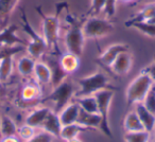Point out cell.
I'll use <instances>...</instances> for the list:
<instances>
[{
    "label": "cell",
    "instance_id": "1",
    "mask_svg": "<svg viewBox=\"0 0 155 142\" xmlns=\"http://www.w3.org/2000/svg\"><path fill=\"white\" fill-rule=\"evenodd\" d=\"M64 3L58 5L56 8V13L54 15H45L38 8L36 10L38 11L39 15L41 16V31L46 41L48 49L52 51H58V40L61 36V21H60V14L64 9Z\"/></svg>",
    "mask_w": 155,
    "mask_h": 142
},
{
    "label": "cell",
    "instance_id": "3",
    "mask_svg": "<svg viewBox=\"0 0 155 142\" xmlns=\"http://www.w3.org/2000/svg\"><path fill=\"white\" fill-rule=\"evenodd\" d=\"M102 89H112L110 80L102 71H96L94 73L79 80L75 97L81 98L86 95H94Z\"/></svg>",
    "mask_w": 155,
    "mask_h": 142
},
{
    "label": "cell",
    "instance_id": "42",
    "mask_svg": "<svg viewBox=\"0 0 155 142\" xmlns=\"http://www.w3.org/2000/svg\"><path fill=\"white\" fill-rule=\"evenodd\" d=\"M153 87H154V88H155V83H154V84H153Z\"/></svg>",
    "mask_w": 155,
    "mask_h": 142
},
{
    "label": "cell",
    "instance_id": "19",
    "mask_svg": "<svg viewBox=\"0 0 155 142\" xmlns=\"http://www.w3.org/2000/svg\"><path fill=\"white\" fill-rule=\"evenodd\" d=\"M77 123L88 129H100L101 117L99 114H88V112L83 111L80 108V114H79Z\"/></svg>",
    "mask_w": 155,
    "mask_h": 142
},
{
    "label": "cell",
    "instance_id": "11",
    "mask_svg": "<svg viewBox=\"0 0 155 142\" xmlns=\"http://www.w3.org/2000/svg\"><path fill=\"white\" fill-rule=\"evenodd\" d=\"M132 65H133V56H132V53L130 52V50H127V51L122 52V53H120L117 56V58L113 63L110 69L115 74L122 76H127L129 73L132 68Z\"/></svg>",
    "mask_w": 155,
    "mask_h": 142
},
{
    "label": "cell",
    "instance_id": "2",
    "mask_svg": "<svg viewBox=\"0 0 155 142\" xmlns=\"http://www.w3.org/2000/svg\"><path fill=\"white\" fill-rule=\"evenodd\" d=\"M78 87L71 81L65 79L63 82L53 87V90L44 99L46 102H52L54 105L53 111L58 114L66 105L71 102L72 98L75 97Z\"/></svg>",
    "mask_w": 155,
    "mask_h": 142
},
{
    "label": "cell",
    "instance_id": "4",
    "mask_svg": "<svg viewBox=\"0 0 155 142\" xmlns=\"http://www.w3.org/2000/svg\"><path fill=\"white\" fill-rule=\"evenodd\" d=\"M21 22L22 29L30 37V41L27 43L26 50L29 56L34 58L35 60H41V58L46 54V51L48 50V47L46 45V41L41 35H39L36 31L33 29L31 24L29 22L27 15L24 10H21Z\"/></svg>",
    "mask_w": 155,
    "mask_h": 142
},
{
    "label": "cell",
    "instance_id": "38",
    "mask_svg": "<svg viewBox=\"0 0 155 142\" xmlns=\"http://www.w3.org/2000/svg\"><path fill=\"white\" fill-rule=\"evenodd\" d=\"M120 1H122V2H125V3H129V2H132V1H134V0H120Z\"/></svg>",
    "mask_w": 155,
    "mask_h": 142
},
{
    "label": "cell",
    "instance_id": "7",
    "mask_svg": "<svg viewBox=\"0 0 155 142\" xmlns=\"http://www.w3.org/2000/svg\"><path fill=\"white\" fill-rule=\"evenodd\" d=\"M82 31L85 38H102L114 31V24L107 18L105 19L98 16H91L82 24Z\"/></svg>",
    "mask_w": 155,
    "mask_h": 142
},
{
    "label": "cell",
    "instance_id": "28",
    "mask_svg": "<svg viewBox=\"0 0 155 142\" xmlns=\"http://www.w3.org/2000/svg\"><path fill=\"white\" fill-rule=\"evenodd\" d=\"M127 27L135 28L136 30L141 32L142 34H144L146 36L155 38V24H149V22H146V21H141V22H134V24H131Z\"/></svg>",
    "mask_w": 155,
    "mask_h": 142
},
{
    "label": "cell",
    "instance_id": "33",
    "mask_svg": "<svg viewBox=\"0 0 155 142\" xmlns=\"http://www.w3.org/2000/svg\"><path fill=\"white\" fill-rule=\"evenodd\" d=\"M116 5H117V0H106V5L104 9V13H105L106 17L112 18L116 14Z\"/></svg>",
    "mask_w": 155,
    "mask_h": 142
},
{
    "label": "cell",
    "instance_id": "27",
    "mask_svg": "<svg viewBox=\"0 0 155 142\" xmlns=\"http://www.w3.org/2000/svg\"><path fill=\"white\" fill-rule=\"evenodd\" d=\"M151 140H152V133H149L147 131L125 133L124 135L125 142H150Z\"/></svg>",
    "mask_w": 155,
    "mask_h": 142
},
{
    "label": "cell",
    "instance_id": "16",
    "mask_svg": "<svg viewBox=\"0 0 155 142\" xmlns=\"http://www.w3.org/2000/svg\"><path fill=\"white\" fill-rule=\"evenodd\" d=\"M33 76L39 85H48L52 81V71L50 66L43 60H36Z\"/></svg>",
    "mask_w": 155,
    "mask_h": 142
},
{
    "label": "cell",
    "instance_id": "13",
    "mask_svg": "<svg viewBox=\"0 0 155 142\" xmlns=\"http://www.w3.org/2000/svg\"><path fill=\"white\" fill-rule=\"evenodd\" d=\"M79 114H80V106L78 105L77 102H70L58 112V118H60L62 125L65 126V125L77 123Z\"/></svg>",
    "mask_w": 155,
    "mask_h": 142
},
{
    "label": "cell",
    "instance_id": "22",
    "mask_svg": "<svg viewBox=\"0 0 155 142\" xmlns=\"http://www.w3.org/2000/svg\"><path fill=\"white\" fill-rule=\"evenodd\" d=\"M123 128H124L125 133L144 131L143 126H142L135 110H132V111H129L127 114L124 120H123Z\"/></svg>",
    "mask_w": 155,
    "mask_h": 142
},
{
    "label": "cell",
    "instance_id": "24",
    "mask_svg": "<svg viewBox=\"0 0 155 142\" xmlns=\"http://www.w3.org/2000/svg\"><path fill=\"white\" fill-rule=\"evenodd\" d=\"M17 125L15 121L10 116L3 115L1 116V126H0V131H1V138L3 137H12V136H17Z\"/></svg>",
    "mask_w": 155,
    "mask_h": 142
},
{
    "label": "cell",
    "instance_id": "35",
    "mask_svg": "<svg viewBox=\"0 0 155 142\" xmlns=\"http://www.w3.org/2000/svg\"><path fill=\"white\" fill-rule=\"evenodd\" d=\"M142 71H144L147 74H149V76H150V78L152 79L153 82L155 83V60L150 65V66H148L144 70H142Z\"/></svg>",
    "mask_w": 155,
    "mask_h": 142
},
{
    "label": "cell",
    "instance_id": "30",
    "mask_svg": "<svg viewBox=\"0 0 155 142\" xmlns=\"http://www.w3.org/2000/svg\"><path fill=\"white\" fill-rule=\"evenodd\" d=\"M106 5V0H91V8L88 10V14L91 16H98L104 12Z\"/></svg>",
    "mask_w": 155,
    "mask_h": 142
},
{
    "label": "cell",
    "instance_id": "43",
    "mask_svg": "<svg viewBox=\"0 0 155 142\" xmlns=\"http://www.w3.org/2000/svg\"><path fill=\"white\" fill-rule=\"evenodd\" d=\"M150 142H154V141H153V140H151V141Z\"/></svg>",
    "mask_w": 155,
    "mask_h": 142
},
{
    "label": "cell",
    "instance_id": "32",
    "mask_svg": "<svg viewBox=\"0 0 155 142\" xmlns=\"http://www.w3.org/2000/svg\"><path fill=\"white\" fill-rule=\"evenodd\" d=\"M53 140H54L53 136H51L50 134L46 133L44 131H41L35 134L31 139L27 140L25 142H53Z\"/></svg>",
    "mask_w": 155,
    "mask_h": 142
},
{
    "label": "cell",
    "instance_id": "39",
    "mask_svg": "<svg viewBox=\"0 0 155 142\" xmlns=\"http://www.w3.org/2000/svg\"><path fill=\"white\" fill-rule=\"evenodd\" d=\"M153 137H154V139H152V140L155 142V128H154V131H153Z\"/></svg>",
    "mask_w": 155,
    "mask_h": 142
},
{
    "label": "cell",
    "instance_id": "37",
    "mask_svg": "<svg viewBox=\"0 0 155 142\" xmlns=\"http://www.w3.org/2000/svg\"><path fill=\"white\" fill-rule=\"evenodd\" d=\"M66 142H83L80 138H74V139H71L69 141H66Z\"/></svg>",
    "mask_w": 155,
    "mask_h": 142
},
{
    "label": "cell",
    "instance_id": "18",
    "mask_svg": "<svg viewBox=\"0 0 155 142\" xmlns=\"http://www.w3.org/2000/svg\"><path fill=\"white\" fill-rule=\"evenodd\" d=\"M58 65H60L61 69L68 76L78 70L80 66V57L67 52V53L61 55L60 60H58Z\"/></svg>",
    "mask_w": 155,
    "mask_h": 142
},
{
    "label": "cell",
    "instance_id": "8",
    "mask_svg": "<svg viewBox=\"0 0 155 142\" xmlns=\"http://www.w3.org/2000/svg\"><path fill=\"white\" fill-rule=\"evenodd\" d=\"M64 45L67 52L80 57L84 51L85 36L82 31V26L72 22L70 28L66 31L64 36Z\"/></svg>",
    "mask_w": 155,
    "mask_h": 142
},
{
    "label": "cell",
    "instance_id": "12",
    "mask_svg": "<svg viewBox=\"0 0 155 142\" xmlns=\"http://www.w3.org/2000/svg\"><path fill=\"white\" fill-rule=\"evenodd\" d=\"M51 110L52 109H50L47 106H41V107L34 108L27 115L26 119H25V124L30 125L34 128H41L44 121L46 120V118Z\"/></svg>",
    "mask_w": 155,
    "mask_h": 142
},
{
    "label": "cell",
    "instance_id": "29",
    "mask_svg": "<svg viewBox=\"0 0 155 142\" xmlns=\"http://www.w3.org/2000/svg\"><path fill=\"white\" fill-rule=\"evenodd\" d=\"M35 134H36V128H34V127L30 126L28 124H24L17 128V137L19 139L24 140V141L31 139Z\"/></svg>",
    "mask_w": 155,
    "mask_h": 142
},
{
    "label": "cell",
    "instance_id": "40",
    "mask_svg": "<svg viewBox=\"0 0 155 142\" xmlns=\"http://www.w3.org/2000/svg\"><path fill=\"white\" fill-rule=\"evenodd\" d=\"M0 126H1V116H0ZM0 139H1V131H0Z\"/></svg>",
    "mask_w": 155,
    "mask_h": 142
},
{
    "label": "cell",
    "instance_id": "36",
    "mask_svg": "<svg viewBox=\"0 0 155 142\" xmlns=\"http://www.w3.org/2000/svg\"><path fill=\"white\" fill-rule=\"evenodd\" d=\"M0 142H20V140L17 136H12V137L1 138V139H0Z\"/></svg>",
    "mask_w": 155,
    "mask_h": 142
},
{
    "label": "cell",
    "instance_id": "14",
    "mask_svg": "<svg viewBox=\"0 0 155 142\" xmlns=\"http://www.w3.org/2000/svg\"><path fill=\"white\" fill-rule=\"evenodd\" d=\"M41 97V85L36 81H31L25 84L20 91V100L26 103L35 102Z\"/></svg>",
    "mask_w": 155,
    "mask_h": 142
},
{
    "label": "cell",
    "instance_id": "41",
    "mask_svg": "<svg viewBox=\"0 0 155 142\" xmlns=\"http://www.w3.org/2000/svg\"><path fill=\"white\" fill-rule=\"evenodd\" d=\"M2 49H3V47L1 45H0V52H1V50H2Z\"/></svg>",
    "mask_w": 155,
    "mask_h": 142
},
{
    "label": "cell",
    "instance_id": "26",
    "mask_svg": "<svg viewBox=\"0 0 155 142\" xmlns=\"http://www.w3.org/2000/svg\"><path fill=\"white\" fill-rule=\"evenodd\" d=\"M19 0H0V22L5 24L18 5Z\"/></svg>",
    "mask_w": 155,
    "mask_h": 142
},
{
    "label": "cell",
    "instance_id": "15",
    "mask_svg": "<svg viewBox=\"0 0 155 142\" xmlns=\"http://www.w3.org/2000/svg\"><path fill=\"white\" fill-rule=\"evenodd\" d=\"M62 127L63 125L61 123L60 118H58V114H56L53 110H51L49 112V115L47 116V118H46V120L44 121L41 129L46 131V133L50 134L54 138H60Z\"/></svg>",
    "mask_w": 155,
    "mask_h": 142
},
{
    "label": "cell",
    "instance_id": "31",
    "mask_svg": "<svg viewBox=\"0 0 155 142\" xmlns=\"http://www.w3.org/2000/svg\"><path fill=\"white\" fill-rule=\"evenodd\" d=\"M142 104H143V106L149 111H151L152 114L155 115V88L153 86L149 90V92L147 93L146 98L142 101Z\"/></svg>",
    "mask_w": 155,
    "mask_h": 142
},
{
    "label": "cell",
    "instance_id": "20",
    "mask_svg": "<svg viewBox=\"0 0 155 142\" xmlns=\"http://www.w3.org/2000/svg\"><path fill=\"white\" fill-rule=\"evenodd\" d=\"M35 63L36 60L29 55H24L18 58L17 63H16V69H17L18 73L24 78H29V76H33Z\"/></svg>",
    "mask_w": 155,
    "mask_h": 142
},
{
    "label": "cell",
    "instance_id": "9",
    "mask_svg": "<svg viewBox=\"0 0 155 142\" xmlns=\"http://www.w3.org/2000/svg\"><path fill=\"white\" fill-rule=\"evenodd\" d=\"M17 30L18 27L16 24H9L2 30H0V45L2 47H15V46L26 47L28 41L17 36L16 34Z\"/></svg>",
    "mask_w": 155,
    "mask_h": 142
},
{
    "label": "cell",
    "instance_id": "6",
    "mask_svg": "<svg viewBox=\"0 0 155 142\" xmlns=\"http://www.w3.org/2000/svg\"><path fill=\"white\" fill-rule=\"evenodd\" d=\"M114 90L113 89H102V90L98 91L95 93L96 100H97L98 104V114L101 117V126H100V131L107 137H112L113 134L110 127V121H108V117H110V104H112L113 98H114Z\"/></svg>",
    "mask_w": 155,
    "mask_h": 142
},
{
    "label": "cell",
    "instance_id": "21",
    "mask_svg": "<svg viewBox=\"0 0 155 142\" xmlns=\"http://www.w3.org/2000/svg\"><path fill=\"white\" fill-rule=\"evenodd\" d=\"M88 128L84 126H81L80 124L74 123V124L70 125H65L62 127V131L60 134V139L64 140L65 142L69 141L71 139H74V138H79V136L82 133H84L85 131H87Z\"/></svg>",
    "mask_w": 155,
    "mask_h": 142
},
{
    "label": "cell",
    "instance_id": "17",
    "mask_svg": "<svg viewBox=\"0 0 155 142\" xmlns=\"http://www.w3.org/2000/svg\"><path fill=\"white\" fill-rule=\"evenodd\" d=\"M134 110L137 114L144 131H149V133H153V131L155 128V115L149 111L142 103L135 104Z\"/></svg>",
    "mask_w": 155,
    "mask_h": 142
},
{
    "label": "cell",
    "instance_id": "34",
    "mask_svg": "<svg viewBox=\"0 0 155 142\" xmlns=\"http://www.w3.org/2000/svg\"><path fill=\"white\" fill-rule=\"evenodd\" d=\"M7 95H8L7 87H5V83L0 81V107H1V105H2L5 99L7 98Z\"/></svg>",
    "mask_w": 155,
    "mask_h": 142
},
{
    "label": "cell",
    "instance_id": "25",
    "mask_svg": "<svg viewBox=\"0 0 155 142\" xmlns=\"http://www.w3.org/2000/svg\"><path fill=\"white\" fill-rule=\"evenodd\" d=\"M77 103L83 111L88 112V114H98V104L95 95L78 98Z\"/></svg>",
    "mask_w": 155,
    "mask_h": 142
},
{
    "label": "cell",
    "instance_id": "5",
    "mask_svg": "<svg viewBox=\"0 0 155 142\" xmlns=\"http://www.w3.org/2000/svg\"><path fill=\"white\" fill-rule=\"evenodd\" d=\"M154 82L152 79L142 71L139 76H137L127 88V105H135L138 103H142L146 98L147 93L152 88Z\"/></svg>",
    "mask_w": 155,
    "mask_h": 142
},
{
    "label": "cell",
    "instance_id": "23",
    "mask_svg": "<svg viewBox=\"0 0 155 142\" xmlns=\"http://www.w3.org/2000/svg\"><path fill=\"white\" fill-rule=\"evenodd\" d=\"M155 15V2L150 3V5H146V7L142 8L140 11H138L133 17H131L127 22H125V26H130L131 24L134 22H141V21H148L151 17Z\"/></svg>",
    "mask_w": 155,
    "mask_h": 142
},
{
    "label": "cell",
    "instance_id": "10",
    "mask_svg": "<svg viewBox=\"0 0 155 142\" xmlns=\"http://www.w3.org/2000/svg\"><path fill=\"white\" fill-rule=\"evenodd\" d=\"M129 47L127 45L123 44H113L110 47H107L98 57L99 63L105 68H110V66L113 65V63L115 62V60L117 58V56L120 53L124 51H127Z\"/></svg>",
    "mask_w": 155,
    "mask_h": 142
}]
</instances>
